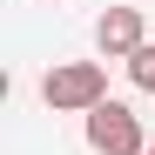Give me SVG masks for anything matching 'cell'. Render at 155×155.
Masks as SVG:
<instances>
[{"label":"cell","mask_w":155,"mask_h":155,"mask_svg":"<svg viewBox=\"0 0 155 155\" xmlns=\"http://www.w3.org/2000/svg\"><path fill=\"white\" fill-rule=\"evenodd\" d=\"M94 47L108 61H135L142 47H148V20H142V7H108L94 20Z\"/></svg>","instance_id":"obj_3"},{"label":"cell","mask_w":155,"mask_h":155,"mask_svg":"<svg viewBox=\"0 0 155 155\" xmlns=\"http://www.w3.org/2000/svg\"><path fill=\"white\" fill-rule=\"evenodd\" d=\"M148 155H155V142H148Z\"/></svg>","instance_id":"obj_5"},{"label":"cell","mask_w":155,"mask_h":155,"mask_svg":"<svg viewBox=\"0 0 155 155\" xmlns=\"http://www.w3.org/2000/svg\"><path fill=\"white\" fill-rule=\"evenodd\" d=\"M88 148H94V155H148L135 108H121V101H101V108L88 115Z\"/></svg>","instance_id":"obj_2"},{"label":"cell","mask_w":155,"mask_h":155,"mask_svg":"<svg viewBox=\"0 0 155 155\" xmlns=\"http://www.w3.org/2000/svg\"><path fill=\"white\" fill-rule=\"evenodd\" d=\"M128 81H135V88H148V94H155V41L142 47L135 61H128Z\"/></svg>","instance_id":"obj_4"},{"label":"cell","mask_w":155,"mask_h":155,"mask_svg":"<svg viewBox=\"0 0 155 155\" xmlns=\"http://www.w3.org/2000/svg\"><path fill=\"white\" fill-rule=\"evenodd\" d=\"M41 101L54 115H94L108 101V68L101 61H54L47 81H41Z\"/></svg>","instance_id":"obj_1"}]
</instances>
